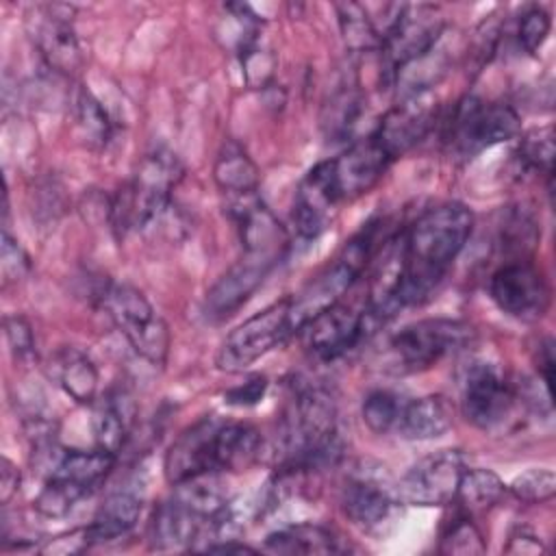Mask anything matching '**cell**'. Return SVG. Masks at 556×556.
Listing matches in <instances>:
<instances>
[{
    "label": "cell",
    "mask_w": 556,
    "mask_h": 556,
    "mask_svg": "<svg viewBox=\"0 0 556 556\" xmlns=\"http://www.w3.org/2000/svg\"><path fill=\"white\" fill-rule=\"evenodd\" d=\"M473 230V213L463 202H443L426 208L402 230V285L400 302H426L443 282Z\"/></svg>",
    "instance_id": "cell-1"
},
{
    "label": "cell",
    "mask_w": 556,
    "mask_h": 556,
    "mask_svg": "<svg viewBox=\"0 0 556 556\" xmlns=\"http://www.w3.org/2000/svg\"><path fill=\"white\" fill-rule=\"evenodd\" d=\"M282 467L308 471L332 465L341 456L337 434V406L332 395L308 380L291 384L280 417Z\"/></svg>",
    "instance_id": "cell-2"
},
{
    "label": "cell",
    "mask_w": 556,
    "mask_h": 556,
    "mask_svg": "<svg viewBox=\"0 0 556 556\" xmlns=\"http://www.w3.org/2000/svg\"><path fill=\"white\" fill-rule=\"evenodd\" d=\"M185 167L169 148H154L139 161L130 180L119 187L109 206L113 230L124 237L159 222L172 204V193Z\"/></svg>",
    "instance_id": "cell-3"
},
{
    "label": "cell",
    "mask_w": 556,
    "mask_h": 556,
    "mask_svg": "<svg viewBox=\"0 0 556 556\" xmlns=\"http://www.w3.org/2000/svg\"><path fill=\"white\" fill-rule=\"evenodd\" d=\"M376 226H363L337 256L321 267L295 295H291L289 321L293 334L300 332L313 317H317L328 306L341 302L350 287L361 278L365 267L371 263L376 250Z\"/></svg>",
    "instance_id": "cell-4"
},
{
    "label": "cell",
    "mask_w": 556,
    "mask_h": 556,
    "mask_svg": "<svg viewBox=\"0 0 556 556\" xmlns=\"http://www.w3.org/2000/svg\"><path fill=\"white\" fill-rule=\"evenodd\" d=\"M476 341V328L469 321L452 317H428L404 326L387 345L384 367L391 374H417L454 356Z\"/></svg>",
    "instance_id": "cell-5"
},
{
    "label": "cell",
    "mask_w": 556,
    "mask_h": 556,
    "mask_svg": "<svg viewBox=\"0 0 556 556\" xmlns=\"http://www.w3.org/2000/svg\"><path fill=\"white\" fill-rule=\"evenodd\" d=\"M100 306L132 352L154 367H163L169 354V326L150 300L128 282H109L100 295Z\"/></svg>",
    "instance_id": "cell-6"
},
{
    "label": "cell",
    "mask_w": 556,
    "mask_h": 556,
    "mask_svg": "<svg viewBox=\"0 0 556 556\" xmlns=\"http://www.w3.org/2000/svg\"><path fill=\"white\" fill-rule=\"evenodd\" d=\"M519 135L521 119L510 104L465 96L450 115L445 141L456 156L467 161Z\"/></svg>",
    "instance_id": "cell-7"
},
{
    "label": "cell",
    "mask_w": 556,
    "mask_h": 556,
    "mask_svg": "<svg viewBox=\"0 0 556 556\" xmlns=\"http://www.w3.org/2000/svg\"><path fill=\"white\" fill-rule=\"evenodd\" d=\"M289 306H291V295H285L267 304L258 313L250 315L239 326H235L217 350V356H215L217 369L228 374H239L250 365H254L274 348L282 345L293 334L291 321H289Z\"/></svg>",
    "instance_id": "cell-8"
},
{
    "label": "cell",
    "mask_w": 556,
    "mask_h": 556,
    "mask_svg": "<svg viewBox=\"0 0 556 556\" xmlns=\"http://www.w3.org/2000/svg\"><path fill=\"white\" fill-rule=\"evenodd\" d=\"M519 400V391L513 387L500 365L491 361H473L465 369L460 384V413L478 430L502 428Z\"/></svg>",
    "instance_id": "cell-9"
},
{
    "label": "cell",
    "mask_w": 556,
    "mask_h": 556,
    "mask_svg": "<svg viewBox=\"0 0 556 556\" xmlns=\"http://www.w3.org/2000/svg\"><path fill=\"white\" fill-rule=\"evenodd\" d=\"M70 4H35L26 13V30L39 56L56 74L72 76L83 65V50Z\"/></svg>",
    "instance_id": "cell-10"
},
{
    "label": "cell",
    "mask_w": 556,
    "mask_h": 556,
    "mask_svg": "<svg viewBox=\"0 0 556 556\" xmlns=\"http://www.w3.org/2000/svg\"><path fill=\"white\" fill-rule=\"evenodd\" d=\"M489 295L504 315L519 321L541 319L552 304L543 271L523 258L508 261L491 274Z\"/></svg>",
    "instance_id": "cell-11"
},
{
    "label": "cell",
    "mask_w": 556,
    "mask_h": 556,
    "mask_svg": "<svg viewBox=\"0 0 556 556\" xmlns=\"http://www.w3.org/2000/svg\"><path fill=\"white\" fill-rule=\"evenodd\" d=\"M445 22L434 4H400L395 22L391 24L380 54L384 70L393 78L395 70L424 56L443 35Z\"/></svg>",
    "instance_id": "cell-12"
},
{
    "label": "cell",
    "mask_w": 556,
    "mask_h": 556,
    "mask_svg": "<svg viewBox=\"0 0 556 556\" xmlns=\"http://www.w3.org/2000/svg\"><path fill=\"white\" fill-rule=\"evenodd\" d=\"M465 467V456L458 450L432 452L404 473L395 486L397 497L410 506H450Z\"/></svg>",
    "instance_id": "cell-13"
},
{
    "label": "cell",
    "mask_w": 556,
    "mask_h": 556,
    "mask_svg": "<svg viewBox=\"0 0 556 556\" xmlns=\"http://www.w3.org/2000/svg\"><path fill=\"white\" fill-rule=\"evenodd\" d=\"M222 421L224 417L204 415L172 441L163 460V473L169 484L176 486L206 473H222L217 467V434Z\"/></svg>",
    "instance_id": "cell-14"
},
{
    "label": "cell",
    "mask_w": 556,
    "mask_h": 556,
    "mask_svg": "<svg viewBox=\"0 0 556 556\" xmlns=\"http://www.w3.org/2000/svg\"><path fill=\"white\" fill-rule=\"evenodd\" d=\"M439 104L430 91L397 98V102L382 115L371 132L391 161L410 152L426 139L437 122Z\"/></svg>",
    "instance_id": "cell-15"
},
{
    "label": "cell",
    "mask_w": 556,
    "mask_h": 556,
    "mask_svg": "<svg viewBox=\"0 0 556 556\" xmlns=\"http://www.w3.org/2000/svg\"><path fill=\"white\" fill-rule=\"evenodd\" d=\"M341 202L332 159L315 163L300 180L293 198L291 219L295 232L313 241L321 237L334 219L337 204Z\"/></svg>",
    "instance_id": "cell-16"
},
{
    "label": "cell",
    "mask_w": 556,
    "mask_h": 556,
    "mask_svg": "<svg viewBox=\"0 0 556 556\" xmlns=\"http://www.w3.org/2000/svg\"><path fill=\"white\" fill-rule=\"evenodd\" d=\"M367 328L369 326L363 311L337 302L313 317L300 332L311 356L321 363H330L356 348L363 341Z\"/></svg>",
    "instance_id": "cell-17"
},
{
    "label": "cell",
    "mask_w": 556,
    "mask_h": 556,
    "mask_svg": "<svg viewBox=\"0 0 556 556\" xmlns=\"http://www.w3.org/2000/svg\"><path fill=\"white\" fill-rule=\"evenodd\" d=\"M278 261L267 256L243 254L241 258L217 278V282L204 295V317L211 321H222L239 311L250 295L263 285L267 274Z\"/></svg>",
    "instance_id": "cell-18"
},
{
    "label": "cell",
    "mask_w": 556,
    "mask_h": 556,
    "mask_svg": "<svg viewBox=\"0 0 556 556\" xmlns=\"http://www.w3.org/2000/svg\"><path fill=\"white\" fill-rule=\"evenodd\" d=\"M391 163L393 161L374 135L352 141L337 159H332L341 200H356L369 193L382 180Z\"/></svg>",
    "instance_id": "cell-19"
},
{
    "label": "cell",
    "mask_w": 556,
    "mask_h": 556,
    "mask_svg": "<svg viewBox=\"0 0 556 556\" xmlns=\"http://www.w3.org/2000/svg\"><path fill=\"white\" fill-rule=\"evenodd\" d=\"M397 502V491L367 467L352 473L339 495L343 515L361 530L380 528Z\"/></svg>",
    "instance_id": "cell-20"
},
{
    "label": "cell",
    "mask_w": 556,
    "mask_h": 556,
    "mask_svg": "<svg viewBox=\"0 0 556 556\" xmlns=\"http://www.w3.org/2000/svg\"><path fill=\"white\" fill-rule=\"evenodd\" d=\"M208 521L174 493L156 504L148 523V541L154 549H191L198 541H208Z\"/></svg>",
    "instance_id": "cell-21"
},
{
    "label": "cell",
    "mask_w": 556,
    "mask_h": 556,
    "mask_svg": "<svg viewBox=\"0 0 556 556\" xmlns=\"http://www.w3.org/2000/svg\"><path fill=\"white\" fill-rule=\"evenodd\" d=\"M143 508V495L135 486H119L111 491L98 506L85 534L91 545L109 543L126 536L139 521Z\"/></svg>",
    "instance_id": "cell-22"
},
{
    "label": "cell",
    "mask_w": 556,
    "mask_h": 556,
    "mask_svg": "<svg viewBox=\"0 0 556 556\" xmlns=\"http://www.w3.org/2000/svg\"><path fill=\"white\" fill-rule=\"evenodd\" d=\"M48 378L74 402L93 404L98 393V367L91 356L74 345L59 348L46 365Z\"/></svg>",
    "instance_id": "cell-23"
},
{
    "label": "cell",
    "mask_w": 556,
    "mask_h": 556,
    "mask_svg": "<svg viewBox=\"0 0 556 556\" xmlns=\"http://www.w3.org/2000/svg\"><path fill=\"white\" fill-rule=\"evenodd\" d=\"M115 458L117 454H111L96 445L91 450H61L56 463L46 473V478H54L74 489L80 497H87L111 473Z\"/></svg>",
    "instance_id": "cell-24"
},
{
    "label": "cell",
    "mask_w": 556,
    "mask_h": 556,
    "mask_svg": "<svg viewBox=\"0 0 556 556\" xmlns=\"http://www.w3.org/2000/svg\"><path fill=\"white\" fill-rule=\"evenodd\" d=\"M454 410L443 395L406 397L393 434L406 441H430L452 428Z\"/></svg>",
    "instance_id": "cell-25"
},
{
    "label": "cell",
    "mask_w": 556,
    "mask_h": 556,
    "mask_svg": "<svg viewBox=\"0 0 556 556\" xmlns=\"http://www.w3.org/2000/svg\"><path fill=\"white\" fill-rule=\"evenodd\" d=\"M265 549L274 554H339L337 534L319 523H291L265 536Z\"/></svg>",
    "instance_id": "cell-26"
},
{
    "label": "cell",
    "mask_w": 556,
    "mask_h": 556,
    "mask_svg": "<svg viewBox=\"0 0 556 556\" xmlns=\"http://www.w3.org/2000/svg\"><path fill=\"white\" fill-rule=\"evenodd\" d=\"M132 408L128 402V395L117 391L104 395L91 413V432L96 447L106 450L111 454H117L124 447Z\"/></svg>",
    "instance_id": "cell-27"
},
{
    "label": "cell",
    "mask_w": 556,
    "mask_h": 556,
    "mask_svg": "<svg viewBox=\"0 0 556 556\" xmlns=\"http://www.w3.org/2000/svg\"><path fill=\"white\" fill-rule=\"evenodd\" d=\"M261 432L243 421H222L217 434V467L219 471H243L261 456Z\"/></svg>",
    "instance_id": "cell-28"
},
{
    "label": "cell",
    "mask_w": 556,
    "mask_h": 556,
    "mask_svg": "<svg viewBox=\"0 0 556 556\" xmlns=\"http://www.w3.org/2000/svg\"><path fill=\"white\" fill-rule=\"evenodd\" d=\"M213 178L217 187L226 193V198L258 191V167L250 159V154L232 139L226 141L217 152Z\"/></svg>",
    "instance_id": "cell-29"
},
{
    "label": "cell",
    "mask_w": 556,
    "mask_h": 556,
    "mask_svg": "<svg viewBox=\"0 0 556 556\" xmlns=\"http://www.w3.org/2000/svg\"><path fill=\"white\" fill-rule=\"evenodd\" d=\"M72 113H74L76 132L87 148L100 150L109 143V139L113 135L111 117H109L104 104L87 87H78L74 91Z\"/></svg>",
    "instance_id": "cell-30"
},
{
    "label": "cell",
    "mask_w": 556,
    "mask_h": 556,
    "mask_svg": "<svg viewBox=\"0 0 556 556\" xmlns=\"http://www.w3.org/2000/svg\"><path fill=\"white\" fill-rule=\"evenodd\" d=\"M339 30L343 37V43L352 52H371L382 48V28L376 17L369 15V9L358 2H341L334 4Z\"/></svg>",
    "instance_id": "cell-31"
},
{
    "label": "cell",
    "mask_w": 556,
    "mask_h": 556,
    "mask_svg": "<svg viewBox=\"0 0 556 556\" xmlns=\"http://www.w3.org/2000/svg\"><path fill=\"white\" fill-rule=\"evenodd\" d=\"M363 113V98L356 85H339L321 111V128L328 141H345Z\"/></svg>",
    "instance_id": "cell-32"
},
{
    "label": "cell",
    "mask_w": 556,
    "mask_h": 556,
    "mask_svg": "<svg viewBox=\"0 0 556 556\" xmlns=\"http://www.w3.org/2000/svg\"><path fill=\"white\" fill-rule=\"evenodd\" d=\"M504 493L506 484L495 471L484 467H465L454 502H458L465 513H482L493 508Z\"/></svg>",
    "instance_id": "cell-33"
},
{
    "label": "cell",
    "mask_w": 556,
    "mask_h": 556,
    "mask_svg": "<svg viewBox=\"0 0 556 556\" xmlns=\"http://www.w3.org/2000/svg\"><path fill=\"white\" fill-rule=\"evenodd\" d=\"M486 549L484 536L480 528L473 523L471 513L458 510L441 530L439 536V552L441 554H460V556H471V554H482Z\"/></svg>",
    "instance_id": "cell-34"
},
{
    "label": "cell",
    "mask_w": 556,
    "mask_h": 556,
    "mask_svg": "<svg viewBox=\"0 0 556 556\" xmlns=\"http://www.w3.org/2000/svg\"><path fill=\"white\" fill-rule=\"evenodd\" d=\"M406 395L391 389H376L365 395L361 406L363 424L376 434H393Z\"/></svg>",
    "instance_id": "cell-35"
},
{
    "label": "cell",
    "mask_w": 556,
    "mask_h": 556,
    "mask_svg": "<svg viewBox=\"0 0 556 556\" xmlns=\"http://www.w3.org/2000/svg\"><path fill=\"white\" fill-rule=\"evenodd\" d=\"M517 159L523 169L552 176V163H554V128L552 124L547 126H536L519 135V146H517Z\"/></svg>",
    "instance_id": "cell-36"
},
{
    "label": "cell",
    "mask_w": 556,
    "mask_h": 556,
    "mask_svg": "<svg viewBox=\"0 0 556 556\" xmlns=\"http://www.w3.org/2000/svg\"><path fill=\"white\" fill-rule=\"evenodd\" d=\"M506 491L523 504H543L556 495V476L547 467H534L515 476Z\"/></svg>",
    "instance_id": "cell-37"
},
{
    "label": "cell",
    "mask_w": 556,
    "mask_h": 556,
    "mask_svg": "<svg viewBox=\"0 0 556 556\" xmlns=\"http://www.w3.org/2000/svg\"><path fill=\"white\" fill-rule=\"evenodd\" d=\"M239 63L243 83L250 89H265L271 85L276 72V56L263 41H256L245 52H241Z\"/></svg>",
    "instance_id": "cell-38"
},
{
    "label": "cell",
    "mask_w": 556,
    "mask_h": 556,
    "mask_svg": "<svg viewBox=\"0 0 556 556\" xmlns=\"http://www.w3.org/2000/svg\"><path fill=\"white\" fill-rule=\"evenodd\" d=\"M549 30H552L549 11L541 4H532L530 9H526V13L519 20L517 37H519L521 48L528 54H536L541 50V46L545 43Z\"/></svg>",
    "instance_id": "cell-39"
},
{
    "label": "cell",
    "mask_w": 556,
    "mask_h": 556,
    "mask_svg": "<svg viewBox=\"0 0 556 556\" xmlns=\"http://www.w3.org/2000/svg\"><path fill=\"white\" fill-rule=\"evenodd\" d=\"M4 326V339L9 343V350L15 358V363H28L37 354V343H35V330L30 321L24 315H4L2 319Z\"/></svg>",
    "instance_id": "cell-40"
},
{
    "label": "cell",
    "mask_w": 556,
    "mask_h": 556,
    "mask_svg": "<svg viewBox=\"0 0 556 556\" xmlns=\"http://www.w3.org/2000/svg\"><path fill=\"white\" fill-rule=\"evenodd\" d=\"M30 256L28 252L20 245L17 239L9 235V230H2V245H0V274H2V285H17L30 274Z\"/></svg>",
    "instance_id": "cell-41"
},
{
    "label": "cell",
    "mask_w": 556,
    "mask_h": 556,
    "mask_svg": "<svg viewBox=\"0 0 556 556\" xmlns=\"http://www.w3.org/2000/svg\"><path fill=\"white\" fill-rule=\"evenodd\" d=\"M267 387H269L267 378L261 376V374H254L243 384H237V387L228 389L224 393V402L230 404V406H239V408L254 406V404H258L263 400Z\"/></svg>",
    "instance_id": "cell-42"
},
{
    "label": "cell",
    "mask_w": 556,
    "mask_h": 556,
    "mask_svg": "<svg viewBox=\"0 0 556 556\" xmlns=\"http://www.w3.org/2000/svg\"><path fill=\"white\" fill-rule=\"evenodd\" d=\"M504 552H508V554H543L545 545H543V539L534 530H530L526 526H517L510 532Z\"/></svg>",
    "instance_id": "cell-43"
},
{
    "label": "cell",
    "mask_w": 556,
    "mask_h": 556,
    "mask_svg": "<svg viewBox=\"0 0 556 556\" xmlns=\"http://www.w3.org/2000/svg\"><path fill=\"white\" fill-rule=\"evenodd\" d=\"M20 484H22V473H20V467L2 456L0 460V502L7 506L20 491Z\"/></svg>",
    "instance_id": "cell-44"
},
{
    "label": "cell",
    "mask_w": 556,
    "mask_h": 556,
    "mask_svg": "<svg viewBox=\"0 0 556 556\" xmlns=\"http://www.w3.org/2000/svg\"><path fill=\"white\" fill-rule=\"evenodd\" d=\"M534 363L539 369V376L543 378V387L549 393L552 391V380H554V343L549 337H545L534 354Z\"/></svg>",
    "instance_id": "cell-45"
}]
</instances>
